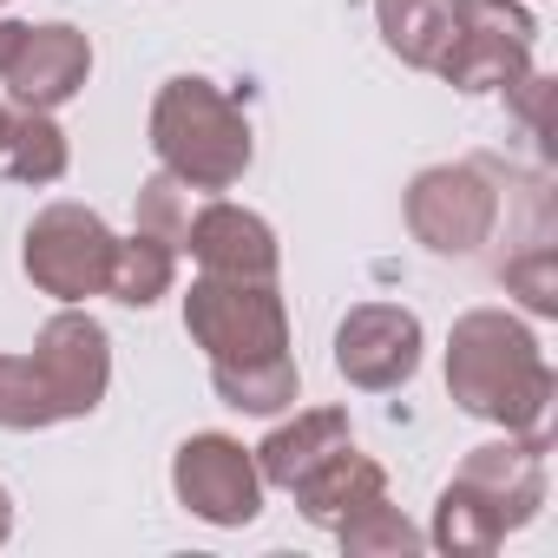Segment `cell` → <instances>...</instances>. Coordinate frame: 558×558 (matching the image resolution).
Here are the masks:
<instances>
[{
    "label": "cell",
    "mask_w": 558,
    "mask_h": 558,
    "mask_svg": "<svg viewBox=\"0 0 558 558\" xmlns=\"http://www.w3.org/2000/svg\"><path fill=\"white\" fill-rule=\"evenodd\" d=\"M151 151H158V171L184 178L191 191H230L250 171L256 138H250L243 106L223 86L178 73L151 99Z\"/></svg>",
    "instance_id": "2"
},
{
    "label": "cell",
    "mask_w": 558,
    "mask_h": 558,
    "mask_svg": "<svg viewBox=\"0 0 558 558\" xmlns=\"http://www.w3.org/2000/svg\"><path fill=\"white\" fill-rule=\"evenodd\" d=\"M408 230L434 256H473L499 223V184L480 165H427L408 184Z\"/></svg>",
    "instance_id": "6"
},
{
    "label": "cell",
    "mask_w": 558,
    "mask_h": 558,
    "mask_svg": "<svg viewBox=\"0 0 558 558\" xmlns=\"http://www.w3.org/2000/svg\"><path fill=\"white\" fill-rule=\"evenodd\" d=\"M112 230L99 210L86 204H47L34 223H27V243H21V269L27 283L53 303H86V296H106V269H112Z\"/></svg>",
    "instance_id": "5"
},
{
    "label": "cell",
    "mask_w": 558,
    "mask_h": 558,
    "mask_svg": "<svg viewBox=\"0 0 558 558\" xmlns=\"http://www.w3.org/2000/svg\"><path fill=\"white\" fill-rule=\"evenodd\" d=\"M210 388L236 414H283V408H296L303 375L283 349V355H250V362H210Z\"/></svg>",
    "instance_id": "15"
},
{
    "label": "cell",
    "mask_w": 558,
    "mask_h": 558,
    "mask_svg": "<svg viewBox=\"0 0 558 558\" xmlns=\"http://www.w3.org/2000/svg\"><path fill=\"white\" fill-rule=\"evenodd\" d=\"M447 395L532 447H551V401L558 375L538 355V336L512 310H466L447 336Z\"/></svg>",
    "instance_id": "1"
},
{
    "label": "cell",
    "mask_w": 558,
    "mask_h": 558,
    "mask_svg": "<svg viewBox=\"0 0 558 558\" xmlns=\"http://www.w3.org/2000/svg\"><path fill=\"white\" fill-rule=\"evenodd\" d=\"M440 551H453V558H486L499 538H506V525L460 486V480H447L440 486V499H434V532H427Z\"/></svg>",
    "instance_id": "19"
},
{
    "label": "cell",
    "mask_w": 558,
    "mask_h": 558,
    "mask_svg": "<svg viewBox=\"0 0 558 558\" xmlns=\"http://www.w3.org/2000/svg\"><path fill=\"white\" fill-rule=\"evenodd\" d=\"M14 538V499H8V486H0V545Z\"/></svg>",
    "instance_id": "25"
},
{
    "label": "cell",
    "mask_w": 558,
    "mask_h": 558,
    "mask_svg": "<svg viewBox=\"0 0 558 558\" xmlns=\"http://www.w3.org/2000/svg\"><path fill=\"white\" fill-rule=\"evenodd\" d=\"M171 493L204 525H250L263 512V473L256 453L230 434H191L171 453Z\"/></svg>",
    "instance_id": "7"
},
{
    "label": "cell",
    "mask_w": 558,
    "mask_h": 558,
    "mask_svg": "<svg viewBox=\"0 0 558 558\" xmlns=\"http://www.w3.org/2000/svg\"><path fill=\"white\" fill-rule=\"evenodd\" d=\"M8 119H14V112H8V106H0V145H8Z\"/></svg>",
    "instance_id": "26"
},
{
    "label": "cell",
    "mask_w": 558,
    "mask_h": 558,
    "mask_svg": "<svg viewBox=\"0 0 558 558\" xmlns=\"http://www.w3.org/2000/svg\"><path fill=\"white\" fill-rule=\"evenodd\" d=\"M336 538H342L349 558H414L427 545V532L414 519H401V506H388V499L362 506L349 525H336Z\"/></svg>",
    "instance_id": "20"
},
{
    "label": "cell",
    "mask_w": 558,
    "mask_h": 558,
    "mask_svg": "<svg viewBox=\"0 0 558 558\" xmlns=\"http://www.w3.org/2000/svg\"><path fill=\"white\" fill-rule=\"evenodd\" d=\"M0 165H8V178L14 184H60L66 178V165H73V145H66V132L53 125V112H14L8 119V145H0Z\"/></svg>",
    "instance_id": "18"
},
{
    "label": "cell",
    "mask_w": 558,
    "mask_h": 558,
    "mask_svg": "<svg viewBox=\"0 0 558 558\" xmlns=\"http://www.w3.org/2000/svg\"><path fill=\"white\" fill-rule=\"evenodd\" d=\"M21 21H8V14H0V73H8V60H14V47H21Z\"/></svg>",
    "instance_id": "24"
},
{
    "label": "cell",
    "mask_w": 558,
    "mask_h": 558,
    "mask_svg": "<svg viewBox=\"0 0 558 558\" xmlns=\"http://www.w3.org/2000/svg\"><path fill=\"white\" fill-rule=\"evenodd\" d=\"M355 440V427H349V408H303L296 421H283V427H269L263 434V447H250L256 453V473H263V486H296L303 473H316L336 447H349Z\"/></svg>",
    "instance_id": "13"
},
{
    "label": "cell",
    "mask_w": 558,
    "mask_h": 558,
    "mask_svg": "<svg viewBox=\"0 0 558 558\" xmlns=\"http://www.w3.org/2000/svg\"><path fill=\"white\" fill-rule=\"evenodd\" d=\"M86 73H93V40L80 27H66V21H47V27H27L21 34V47H14V60H8V73H0V80H8L14 106L60 112L66 99H80Z\"/></svg>",
    "instance_id": "11"
},
{
    "label": "cell",
    "mask_w": 558,
    "mask_h": 558,
    "mask_svg": "<svg viewBox=\"0 0 558 558\" xmlns=\"http://www.w3.org/2000/svg\"><path fill=\"white\" fill-rule=\"evenodd\" d=\"M506 283L525 290V310L532 316H558V276H551V250H532L525 263L506 269Z\"/></svg>",
    "instance_id": "23"
},
{
    "label": "cell",
    "mask_w": 558,
    "mask_h": 558,
    "mask_svg": "<svg viewBox=\"0 0 558 558\" xmlns=\"http://www.w3.org/2000/svg\"><path fill=\"white\" fill-rule=\"evenodd\" d=\"M178 250H191L197 276H243V283H276V269H283V243H276V230H269L256 210L230 204V197H210L204 210H191Z\"/></svg>",
    "instance_id": "10"
},
{
    "label": "cell",
    "mask_w": 558,
    "mask_h": 558,
    "mask_svg": "<svg viewBox=\"0 0 558 558\" xmlns=\"http://www.w3.org/2000/svg\"><path fill=\"white\" fill-rule=\"evenodd\" d=\"M375 21H381V40L401 66L434 73L447 40H453V0H375Z\"/></svg>",
    "instance_id": "16"
},
{
    "label": "cell",
    "mask_w": 558,
    "mask_h": 558,
    "mask_svg": "<svg viewBox=\"0 0 558 558\" xmlns=\"http://www.w3.org/2000/svg\"><path fill=\"white\" fill-rule=\"evenodd\" d=\"M184 223H191V184L158 171L138 184V230L158 236V243H184Z\"/></svg>",
    "instance_id": "22"
},
{
    "label": "cell",
    "mask_w": 558,
    "mask_h": 558,
    "mask_svg": "<svg viewBox=\"0 0 558 558\" xmlns=\"http://www.w3.org/2000/svg\"><path fill=\"white\" fill-rule=\"evenodd\" d=\"M171 276H178V243H158L145 230L112 243V269H106V296L125 310H151L158 296H171Z\"/></svg>",
    "instance_id": "17"
},
{
    "label": "cell",
    "mask_w": 558,
    "mask_h": 558,
    "mask_svg": "<svg viewBox=\"0 0 558 558\" xmlns=\"http://www.w3.org/2000/svg\"><path fill=\"white\" fill-rule=\"evenodd\" d=\"M538 21L519 0H453V40L440 53V80L453 93H506L532 73Z\"/></svg>",
    "instance_id": "4"
},
{
    "label": "cell",
    "mask_w": 558,
    "mask_h": 558,
    "mask_svg": "<svg viewBox=\"0 0 558 558\" xmlns=\"http://www.w3.org/2000/svg\"><path fill=\"white\" fill-rule=\"evenodd\" d=\"M184 336L210 362H250L290 349V310L276 283H243V276H197L184 296Z\"/></svg>",
    "instance_id": "3"
},
{
    "label": "cell",
    "mask_w": 558,
    "mask_h": 558,
    "mask_svg": "<svg viewBox=\"0 0 558 558\" xmlns=\"http://www.w3.org/2000/svg\"><path fill=\"white\" fill-rule=\"evenodd\" d=\"M290 493H296V506H303V519H310V525L336 532V525H349L362 506L388 499V473H381L368 453H355V440H349V447H336L316 473H303Z\"/></svg>",
    "instance_id": "14"
},
{
    "label": "cell",
    "mask_w": 558,
    "mask_h": 558,
    "mask_svg": "<svg viewBox=\"0 0 558 558\" xmlns=\"http://www.w3.org/2000/svg\"><path fill=\"white\" fill-rule=\"evenodd\" d=\"M34 368H40V388H47L53 414L60 421H86L106 401V388H112V336L99 329V316L66 303L34 336Z\"/></svg>",
    "instance_id": "8"
},
{
    "label": "cell",
    "mask_w": 558,
    "mask_h": 558,
    "mask_svg": "<svg viewBox=\"0 0 558 558\" xmlns=\"http://www.w3.org/2000/svg\"><path fill=\"white\" fill-rule=\"evenodd\" d=\"M453 480H460L506 532H519V525H532L538 506H545V447H532V440H519V434L486 440V447H473V453L460 460Z\"/></svg>",
    "instance_id": "12"
},
{
    "label": "cell",
    "mask_w": 558,
    "mask_h": 558,
    "mask_svg": "<svg viewBox=\"0 0 558 558\" xmlns=\"http://www.w3.org/2000/svg\"><path fill=\"white\" fill-rule=\"evenodd\" d=\"M421 316L401 310V303H355L342 323H336V375L362 395H388V388H408L414 368H421Z\"/></svg>",
    "instance_id": "9"
},
{
    "label": "cell",
    "mask_w": 558,
    "mask_h": 558,
    "mask_svg": "<svg viewBox=\"0 0 558 558\" xmlns=\"http://www.w3.org/2000/svg\"><path fill=\"white\" fill-rule=\"evenodd\" d=\"M60 414H53V401L40 388L34 355H0V427H8V434H40Z\"/></svg>",
    "instance_id": "21"
}]
</instances>
